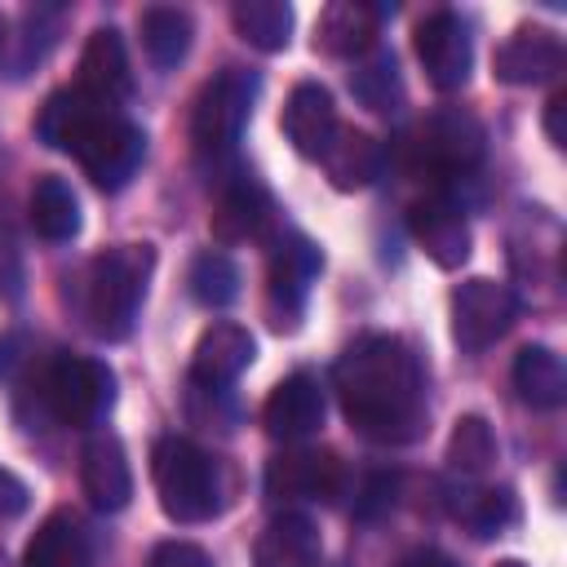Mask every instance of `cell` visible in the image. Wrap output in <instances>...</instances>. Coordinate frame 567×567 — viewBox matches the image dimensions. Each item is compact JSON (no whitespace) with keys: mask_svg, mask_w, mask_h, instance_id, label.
I'll return each instance as SVG.
<instances>
[{"mask_svg":"<svg viewBox=\"0 0 567 567\" xmlns=\"http://www.w3.org/2000/svg\"><path fill=\"white\" fill-rule=\"evenodd\" d=\"M332 390L354 434L372 443H412L425 430V372L403 337L368 332L332 368Z\"/></svg>","mask_w":567,"mask_h":567,"instance_id":"cell-1","label":"cell"},{"mask_svg":"<svg viewBox=\"0 0 567 567\" xmlns=\"http://www.w3.org/2000/svg\"><path fill=\"white\" fill-rule=\"evenodd\" d=\"M155 270L151 244H115L80 270V319L102 341H124L137 323L146 279Z\"/></svg>","mask_w":567,"mask_h":567,"instance_id":"cell-2","label":"cell"},{"mask_svg":"<svg viewBox=\"0 0 567 567\" xmlns=\"http://www.w3.org/2000/svg\"><path fill=\"white\" fill-rule=\"evenodd\" d=\"M151 478H155V492H159V509L173 523H208L226 505V487H221L217 461L199 443H190L182 434L155 439Z\"/></svg>","mask_w":567,"mask_h":567,"instance_id":"cell-3","label":"cell"},{"mask_svg":"<svg viewBox=\"0 0 567 567\" xmlns=\"http://www.w3.org/2000/svg\"><path fill=\"white\" fill-rule=\"evenodd\" d=\"M483 151H487V128L465 106H439V111H430L412 128L408 146H403L412 173L434 177V182L474 173L478 159H483Z\"/></svg>","mask_w":567,"mask_h":567,"instance_id":"cell-4","label":"cell"},{"mask_svg":"<svg viewBox=\"0 0 567 567\" xmlns=\"http://www.w3.org/2000/svg\"><path fill=\"white\" fill-rule=\"evenodd\" d=\"M257 102V75L248 66H221L190 102V142L199 155H226L235 151L248 115Z\"/></svg>","mask_w":567,"mask_h":567,"instance_id":"cell-5","label":"cell"},{"mask_svg":"<svg viewBox=\"0 0 567 567\" xmlns=\"http://www.w3.org/2000/svg\"><path fill=\"white\" fill-rule=\"evenodd\" d=\"M44 403L62 425L89 430L97 425L115 403V372L102 359L84 354H58L44 372Z\"/></svg>","mask_w":567,"mask_h":567,"instance_id":"cell-6","label":"cell"},{"mask_svg":"<svg viewBox=\"0 0 567 567\" xmlns=\"http://www.w3.org/2000/svg\"><path fill=\"white\" fill-rule=\"evenodd\" d=\"M323 270V257L319 248L288 230L270 244V266H266V301H270V315H275V328H297L301 310H306V297H310V284L319 279Z\"/></svg>","mask_w":567,"mask_h":567,"instance_id":"cell-7","label":"cell"},{"mask_svg":"<svg viewBox=\"0 0 567 567\" xmlns=\"http://www.w3.org/2000/svg\"><path fill=\"white\" fill-rule=\"evenodd\" d=\"M518 319V297L509 292V284L496 279H465L452 292V337L461 350L478 354L487 346H496Z\"/></svg>","mask_w":567,"mask_h":567,"instance_id":"cell-8","label":"cell"},{"mask_svg":"<svg viewBox=\"0 0 567 567\" xmlns=\"http://www.w3.org/2000/svg\"><path fill=\"white\" fill-rule=\"evenodd\" d=\"M142 155H146V133L133 124V120H124L120 111H106L93 128H89V137L75 146V164L93 177V186H102V190H120V186H128V177L142 168Z\"/></svg>","mask_w":567,"mask_h":567,"instance_id":"cell-9","label":"cell"},{"mask_svg":"<svg viewBox=\"0 0 567 567\" xmlns=\"http://www.w3.org/2000/svg\"><path fill=\"white\" fill-rule=\"evenodd\" d=\"M266 496L275 505H292V501H332L346 487V470L337 461V452H319V447H288L279 456L266 461Z\"/></svg>","mask_w":567,"mask_h":567,"instance_id":"cell-10","label":"cell"},{"mask_svg":"<svg viewBox=\"0 0 567 567\" xmlns=\"http://www.w3.org/2000/svg\"><path fill=\"white\" fill-rule=\"evenodd\" d=\"M412 49L425 66V80L439 89V93H452L470 80V66H474V44H470V31L465 22L452 13V9H434L416 22L412 31Z\"/></svg>","mask_w":567,"mask_h":567,"instance_id":"cell-11","label":"cell"},{"mask_svg":"<svg viewBox=\"0 0 567 567\" xmlns=\"http://www.w3.org/2000/svg\"><path fill=\"white\" fill-rule=\"evenodd\" d=\"M408 226H412L416 244L425 248V257L434 266H443V270L465 266L474 239H470V221H465V213H461V204L452 195H443V190L421 195L412 204V213H408Z\"/></svg>","mask_w":567,"mask_h":567,"instance_id":"cell-12","label":"cell"},{"mask_svg":"<svg viewBox=\"0 0 567 567\" xmlns=\"http://www.w3.org/2000/svg\"><path fill=\"white\" fill-rule=\"evenodd\" d=\"M270 221H275V199H270V190H266L257 177L239 173V177H230V182L217 190L208 230H213L217 244H248V239H261V235L270 230Z\"/></svg>","mask_w":567,"mask_h":567,"instance_id":"cell-13","label":"cell"},{"mask_svg":"<svg viewBox=\"0 0 567 567\" xmlns=\"http://www.w3.org/2000/svg\"><path fill=\"white\" fill-rule=\"evenodd\" d=\"M323 412H328V399H323L319 377L315 372H288L270 390V399L261 408V425H266L270 439L301 443L323 425Z\"/></svg>","mask_w":567,"mask_h":567,"instance_id":"cell-14","label":"cell"},{"mask_svg":"<svg viewBox=\"0 0 567 567\" xmlns=\"http://www.w3.org/2000/svg\"><path fill=\"white\" fill-rule=\"evenodd\" d=\"M80 487L89 496L93 509L115 514L128 505L133 496V470H128V452L115 434L97 430L84 447H80Z\"/></svg>","mask_w":567,"mask_h":567,"instance_id":"cell-15","label":"cell"},{"mask_svg":"<svg viewBox=\"0 0 567 567\" xmlns=\"http://www.w3.org/2000/svg\"><path fill=\"white\" fill-rule=\"evenodd\" d=\"M563 62H567L563 40L549 27H518L505 44H496L492 75L501 84H545L563 71Z\"/></svg>","mask_w":567,"mask_h":567,"instance_id":"cell-16","label":"cell"},{"mask_svg":"<svg viewBox=\"0 0 567 567\" xmlns=\"http://www.w3.org/2000/svg\"><path fill=\"white\" fill-rule=\"evenodd\" d=\"M279 124H284V137L292 142L297 155L319 159L323 146H328L332 133H337V106H332V93H328L319 80H301V84H292Z\"/></svg>","mask_w":567,"mask_h":567,"instance_id":"cell-17","label":"cell"},{"mask_svg":"<svg viewBox=\"0 0 567 567\" xmlns=\"http://www.w3.org/2000/svg\"><path fill=\"white\" fill-rule=\"evenodd\" d=\"M252 354H257V341L248 337V328H239V323H213L195 341L190 385H199V390H226L252 363Z\"/></svg>","mask_w":567,"mask_h":567,"instance_id":"cell-18","label":"cell"},{"mask_svg":"<svg viewBox=\"0 0 567 567\" xmlns=\"http://www.w3.org/2000/svg\"><path fill=\"white\" fill-rule=\"evenodd\" d=\"M75 89H84L89 97L106 102V106H120L133 89V75H128V53H124V40L115 27H97L84 49H80V80Z\"/></svg>","mask_w":567,"mask_h":567,"instance_id":"cell-19","label":"cell"},{"mask_svg":"<svg viewBox=\"0 0 567 567\" xmlns=\"http://www.w3.org/2000/svg\"><path fill=\"white\" fill-rule=\"evenodd\" d=\"M106 111H120V106H106L97 97H89L84 89H58L44 97V106L35 111V137L53 151H66L75 155V146L89 137V128L106 115Z\"/></svg>","mask_w":567,"mask_h":567,"instance_id":"cell-20","label":"cell"},{"mask_svg":"<svg viewBox=\"0 0 567 567\" xmlns=\"http://www.w3.org/2000/svg\"><path fill=\"white\" fill-rule=\"evenodd\" d=\"M377 4L363 0H332L323 4L319 22H315V49H323L328 58H363L377 49V27H381Z\"/></svg>","mask_w":567,"mask_h":567,"instance_id":"cell-21","label":"cell"},{"mask_svg":"<svg viewBox=\"0 0 567 567\" xmlns=\"http://www.w3.org/2000/svg\"><path fill=\"white\" fill-rule=\"evenodd\" d=\"M22 567H93V545H89L84 518L71 509H53L27 540Z\"/></svg>","mask_w":567,"mask_h":567,"instance_id":"cell-22","label":"cell"},{"mask_svg":"<svg viewBox=\"0 0 567 567\" xmlns=\"http://www.w3.org/2000/svg\"><path fill=\"white\" fill-rule=\"evenodd\" d=\"M381 159H385V151H381V142L372 133L341 128V124H337L332 142L323 146V155H319V164H323V173H328V182L337 190H363V186H372L381 177Z\"/></svg>","mask_w":567,"mask_h":567,"instance_id":"cell-23","label":"cell"},{"mask_svg":"<svg viewBox=\"0 0 567 567\" xmlns=\"http://www.w3.org/2000/svg\"><path fill=\"white\" fill-rule=\"evenodd\" d=\"M319 532L306 514H275L266 523V532L257 536V549H252V563L257 567H319Z\"/></svg>","mask_w":567,"mask_h":567,"instance_id":"cell-24","label":"cell"},{"mask_svg":"<svg viewBox=\"0 0 567 567\" xmlns=\"http://www.w3.org/2000/svg\"><path fill=\"white\" fill-rule=\"evenodd\" d=\"M514 390L527 408L554 412L567 399V368L549 346H523L514 354Z\"/></svg>","mask_w":567,"mask_h":567,"instance_id":"cell-25","label":"cell"},{"mask_svg":"<svg viewBox=\"0 0 567 567\" xmlns=\"http://www.w3.org/2000/svg\"><path fill=\"white\" fill-rule=\"evenodd\" d=\"M27 217H31L35 235L49 239V244H62V239L80 235V199H75V190L58 173L35 177L31 199H27Z\"/></svg>","mask_w":567,"mask_h":567,"instance_id":"cell-26","label":"cell"},{"mask_svg":"<svg viewBox=\"0 0 567 567\" xmlns=\"http://www.w3.org/2000/svg\"><path fill=\"white\" fill-rule=\"evenodd\" d=\"M137 27H142V49H146V58H151L159 71L177 66V62L190 53L195 22H190L186 9L151 4V9H142V22H137Z\"/></svg>","mask_w":567,"mask_h":567,"instance_id":"cell-27","label":"cell"},{"mask_svg":"<svg viewBox=\"0 0 567 567\" xmlns=\"http://www.w3.org/2000/svg\"><path fill=\"white\" fill-rule=\"evenodd\" d=\"M230 22H235L239 40L261 53H279L292 40V4H284V0H239L230 9Z\"/></svg>","mask_w":567,"mask_h":567,"instance_id":"cell-28","label":"cell"},{"mask_svg":"<svg viewBox=\"0 0 567 567\" xmlns=\"http://www.w3.org/2000/svg\"><path fill=\"white\" fill-rule=\"evenodd\" d=\"M350 89L354 97L377 111V115H394L403 106V80H399V62L390 49H372L359 58V66L350 71Z\"/></svg>","mask_w":567,"mask_h":567,"instance_id":"cell-29","label":"cell"},{"mask_svg":"<svg viewBox=\"0 0 567 567\" xmlns=\"http://www.w3.org/2000/svg\"><path fill=\"white\" fill-rule=\"evenodd\" d=\"M186 284H190V297H195L199 306L221 310V306H230V301L239 297V266H235L226 252L204 248V252L190 261Z\"/></svg>","mask_w":567,"mask_h":567,"instance_id":"cell-30","label":"cell"},{"mask_svg":"<svg viewBox=\"0 0 567 567\" xmlns=\"http://www.w3.org/2000/svg\"><path fill=\"white\" fill-rule=\"evenodd\" d=\"M447 461H452V470L465 474V478L483 474V470L496 461V434H492V425H487L478 412H470V416H461V421L452 425Z\"/></svg>","mask_w":567,"mask_h":567,"instance_id":"cell-31","label":"cell"},{"mask_svg":"<svg viewBox=\"0 0 567 567\" xmlns=\"http://www.w3.org/2000/svg\"><path fill=\"white\" fill-rule=\"evenodd\" d=\"M456 514L474 536H501L509 523H518V496L509 487H478V492H465Z\"/></svg>","mask_w":567,"mask_h":567,"instance_id":"cell-32","label":"cell"},{"mask_svg":"<svg viewBox=\"0 0 567 567\" xmlns=\"http://www.w3.org/2000/svg\"><path fill=\"white\" fill-rule=\"evenodd\" d=\"M22 297V248L9 221V204L0 190V301H18Z\"/></svg>","mask_w":567,"mask_h":567,"instance_id":"cell-33","label":"cell"},{"mask_svg":"<svg viewBox=\"0 0 567 567\" xmlns=\"http://www.w3.org/2000/svg\"><path fill=\"white\" fill-rule=\"evenodd\" d=\"M146 567H213V558L195 540H159L151 549V563Z\"/></svg>","mask_w":567,"mask_h":567,"instance_id":"cell-34","label":"cell"},{"mask_svg":"<svg viewBox=\"0 0 567 567\" xmlns=\"http://www.w3.org/2000/svg\"><path fill=\"white\" fill-rule=\"evenodd\" d=\"M390 501H394V474H372V478L363 483V492L354 496V514H359V518H372V514H381Z\"/></svg>","mask_w":567,"mask_h":567,"instance_id":"cell-35","label":"cell"},{"mask_svg":"<svg viewBox=\"0 0 567 567\" xmlns=\"http://www.w3.org/2000/svg\"><path fill=\"white\" fill-rule=\"evenodd\" d=\"M27 501H31L27 483H22V478H18L13 470H4V465H0V523L18 518V514L27 509Z\"/></svg>","mask_w":567,"mask_h":567,"instance_id":"cell-36","label":"cell"},{"mask_svg":"<svg viewBox=\"0 0 567 567\" xmlns=\"http://www.w3.org/2000/svg\"><path fill=\"white\" fill-rule=\"evenodd\" d=\"M545 137L554 146H567V89H558L549 102H545Z\"/></svg>","mask_w":567,"mask_h":567,"instance_id":"cell-37","label":"cell"},{"mask_svg":"<svg viewBox=\"0 0 567 567\" xmlns=\"http://www.w3.org/2000/svg\"><path fill=\"white\" fill-rule=\"evenodd\" d=\"M403 567H461L456 558H447L443 549H416V554H408L403 558Z\"/></svg>","mask_w":567,"mask_h":567,"instance_id":"cell-38","label":"cell"},{"mask_svg":"<svg viewBox=\"0 0 567 567\" xmlns=\"http://www.w3.org/2000/svg\"><path fill=\"white\" fill-rule=\"evenodd\" d=\"M4 44H9V18L0 13V53H4Z\"/></svg>","mask_w":567,"mask_h":567,"instance_id":"cell-39","label":"cell"},{"mask_svg":"<svg viewBox=\"0 0 567 567\" xmlns=\"http://www.w3.org/2000/svg\"><path fill=\"white\" fill-rule=\"evenodd\" d=\"M496 567H527V563H523V558H501Z\"/></svg>","mask_w":567,"mask_h":567,"instance_id":"cell-40","label":"cell"}]
</instances>
